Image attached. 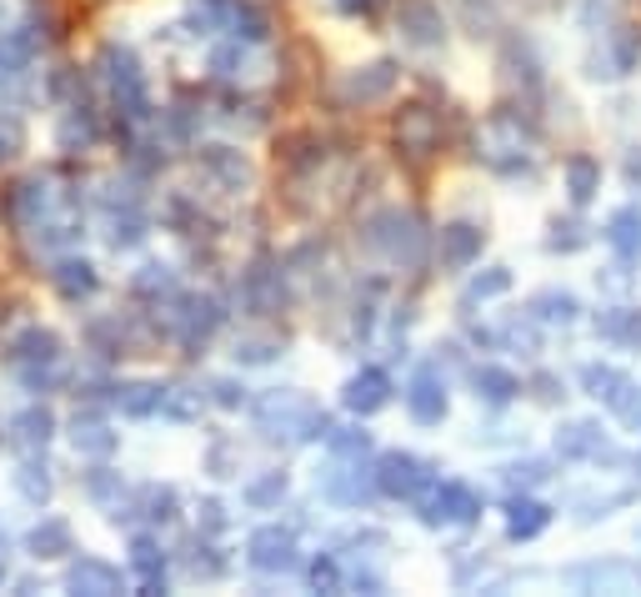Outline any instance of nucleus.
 Masks as SVG:
<instances>
[{
    "mask_svg": "<svg viewBox=\"0 0 641 597\" xmlns=\"http://www.w3.org/2000/svg\"><path fill=\"white\" fill-rule=\"evenodd\" d=\"M531 312H536L541 322H561V326H566V322H576L581 306H576V296H571V292H541V296H531Z\"/></svg>",
    "mask_w": 641,
    "mask_h": 597,
    "instance_id": "bb28decb",
    "label": "nucleus"
},
{
    "mask_svg": "<svg viewBox=\"0 0 641 597\" xmlns=\"http://www.w3.org/2000/svg\"><path fill=\"white\" fill-rule=\"evenodd\" d=\"M401 31H406L411 46H441V36H446V26H441V11L436 0H401Z\"/></svg>",
    "mask_w": 641,
    "mask_h": 597,
    "instance_id": "9b49d317",
    "label": "nucleus"
},
{
    "mask_svg": "<svg viewBox=\"0 0 641 597\" xmlns=\"http://www.w3.org/2000/svg\"><path fill=\"white\" fill-rule=\"evenodd\" d=\"M366 242L376 246L386 262H396V266H416L421 262V252H426V232H421V222L411 212H376L366 222Z\"/></svg>",
    "mask_w": 641,
    "mask_h": 597,
    "instance_id": "f03ea898",
    "label": "nucleus"
},
{
    "mask_svg": "<svg viewBox=\"0 0 641 597\" xmlns=\"http://www.w3.org/2000/svg\"><path fill=\"white\" fill-rule=\"evenodd\" d=\"M140 507H146L150 522H170V517H176V492H170V487H146Z\"/></svg>",
    "mask_w": 641,
    "mask_h": 597,
    "instance_id": "473e14b6",
    "label": "nucleus"
},
{
    "mask_svg": "<svg viewBox=\"0 0 641 597\" xmlns=\"http://www.w3.org/2000/svg\"><path fill=\"white\" fill-rule=\"evenodd\" d=\"M431 482H436L431 462H421V457H411V452H386L376 462V487L386 497H421Z\"/></svg>",
    "mask_w": 641,
    "mask_h": 597,
    "instance_id": "423d86ee",
    "label": "nucleus"
},
{
    "mask_svg": "<svg viewBox=\"0 0 641 597\" xmlns=\"http://www.w3.org/2000/svg\"><path fill=\"white\" fill-rule=\"evenodd\" d=\"M596 192H601V166L591 162V156H571L566 162V196L576 206H586Z\"/></svg>",
    "mask_w": 641,
    "mask_h": 597,
    "instance_id": "b1692460",
    "label": "nucleus"
},
{
    "mask_svg": "<svg viewBox=\"0 0 641 597\" xmlns=\"http://www.w3.org/2000/svg\"><path fill=\"white\" fill-rule=\"evenodd\" d=\"M256 427L266 437H296V442L331 437V417L320 407H310L300 392H266L256 402Z\"/></svg>",
    "mask_w": 641,
    "mask_h": 597,
    "instance_id": "f257e3e1",
    "label": "nucleus"
},
{
    "mask_svg": "<svg viewBox=\"0 0 641 597\" xmlns=\"http://www.w3.org/2000/svg\"><path fill=\"white\" fill-rule=\"evenodd\" d=\"M200 166H206L220 186H246V176H250L246 156H240L236 146H200Z\"/></svg>",
    "mask_w": 641,
    "mask_h": 597,
    "instance_id": "a211bd4d",
    "label": "nucleus"
},
{
    "mask_svg": "<svg viewBox=\"0 0 641 597\" xmlns=\"http://www.w3.org/2000/svg\"><path fill=\"white\" fill-rule=\"evenodd\" d=\"M280 492H286V477L270 472V477H260V482L246 487V502L250 507H270V502H280Z\"/></svg>",
    "mask_w": 641,
    "mask_h": 597,
    "instance_id": "e433bc0d",
    "label": "nucleus"
},
{
    "mask_svg": "<svg viewBox=\"0 0 641 597\" xmlns=\"http://www.w3.org/2000/svg\"><path fill=\"white\" fill-rule=\"evenodd\" d=\"M16 487L30 497V502H46V497H50V477H46V467H40L36 457H26V462H20V472H16Z\"/></svg>",
    "mask_w": 641,
    "mask_h": 597,
    "instance_id": "7c9ffc66",
    "label": "nucleus"
},
{
    "mask_svg": "<svg viewBox=\"0 0 641 597\" xmlns=\"http://www.w3.org/2000/svg\"><path fill=\"white\" fill-rule=\"evenodd\" d=\"M280 352V342L276 336H246V342H236V362H246V366H260V362H270V356Z\"/></svg>",
    "mask_w": 641,
    "mask_h": 597,
    "instance_id": "72a5a7b5",
    "label": "nucleus"
},
{
    "mask_svg": "<svg viewBox=\"0 0 641 597\" xmlns=\"http://www.w3.org/2000/svg\"><path fill=\"white\" fill-rule=\"evenodd\" d=\"M306 577H310V587H316V593H341V567H336V557H316V562L306 567Z\"/></svg>",
    "mask_w": 641,
    "mask_h": 597,
    "instance_id": "c9c22d12",
    "label": "nucleus"
},
{
    "mask_svg": "<svg viewBox=\"0 0 641 597\" xmlns=\"http://www.w3.org/2000/svg\"><path fill=\"white\" fill-rule=\"evenodd\" d=\"M541 477H546V462H526V467H506V482L511 487H531V482H541Z\"/></svg>",
    "mask_w": 641,
    "mask_h": 597,
    "instance_id": "4c0bfd02",
    "label": "nucleus"
},
{
    "mask_svg": "<svg viewBox=\"0 0 641 597\" xmlns=\"http://www.w3.org/2000/svg\"><path fill=\"white\" fill-rule=\"evenodd\" d=\"M210 66H216L220 76H230V71H236V66H240V51H236V46H220V51L210 56Z\"/></svg>",
    "mask_w": 641,
    "mask_h": 597,
    "instance_id": "ea45409f",
    "label": "nucleus"
},
{
    "mask_svg": "<svg viewBox=\"0 0 641 597\" xmlns=\"http://www.w3.org/2000/svg\"><path fill=\"white\" fill-rule=\"evenodd\" d=\"M406 412L416 417L421 427H436L441 417H446V382H441L431 366L411 376V386H406Z\"/></svg>",
    "mask_w": 641,
    "mask_h": 597,
    "instance_id": "1a4fd4ad",
    "label": "nucleus"
},
{
    "mask_svg": "<svg viewBox=\"0 0 641 597\" xmlns=\"http://www.w3.org/2000/svg\"><path fill=\"white\" fill-rule=\"evenodd\" d=\"M341 402H346L356 417L381 412V407L391 402V376L381 372V366H361V372L346 382V392H341Z\"/></svg>",
    "mask_w": 641,
    "mask_h": 597,
    "instance_id": "9d476101",
    "label": "nucleus"
},
{
    "mask_svg": "<svg viewBox=\"0 0 641 597\" xmlns=\"http://www.w3.org/2000/svg\"><path fill=\"white\" fill-rule=\"evenodd\" d=\"M556 452L561 457H596L601 452V427L591 422H571L556 432Z\"/></svg>",
    "mask_w": 641,
    "mask_h": 597,
    "instance_id": "393cba45",
    "label": "nucleus"
},
{
    "mask_svg": "<svg viewBox=\"0 0 641 597\" xmlns=\"http://www.w3.org/2000/svg\"><path fill=\"white\" fill-rule=\"evenodd\" d=\"M100 76H106L110 96H116V106L126 116H146V76H140L136 56L126 51V46H106V56H100Z\"/></svg>",
    "mask_w": 641,
    "mask_h": 597,
    "instance_id": "7ed1b4c3",
    "label": "nucleus"
},
{
    "mask_svg": "<svg viewBox=\"0 0 641 597\" xmlns=\"http://www.w3.org/2000/svg\"><path fill=\"white\" fill-rule=\"evenodd\" d=\"M511 286V272L506 266H491L486 276H476V282L466 286V302H491V296H501Z\"/></svg>",
    "mask_w": 641,
    "mask_h": 597,
    "instance_id": "2f4dec72",
    "label": "nucleus"
},
{
    "mask_svg": "<svg viewBox=\"0 0 641 597\" xmlns=\"http://www.w3.org/2000/svg\"><path fill=\"white\" fill-rule=\"evenodd\" d=\"M210 397H216V407H240L246 402V386H236V382L220 376V382H210Z\"/></svg>",
    "mask_w": 641,
    "mask_h": 597,
    "instance_id": "58836bf2",
    "label": "nucleus"
},
{
    "mask_svg": "<svg viewBox=\"0 0 641 597\" xmlns=\"http://www.w3.org/2000/svg\"><path fill=\"white\" fill-rule=\"evenodd\" d=\"M441 146V116L431 106H406L396 116V151L406 162H431Z\"/></svg>",
    "mask_w": 641,
    "mask_h": 597,
    "instance_id": "20e7f679",
    "label": "nucleus"
},
{
    "mask_svg": "<svg viewBox=\"0 0 641 597\" xmlns=\"http://www.w3.org/2000/svg\"><path fill=\"white\" fill-rule=\"evenodd\" d=\"M246 557L256 572H290L300 562L296 557V532L290 527H256L246 542Z\"/></svg>",
    "mask_w": 641,
    "mask_h": 597,
    "instance_id": "6e6552de",
    "label": "nucleus"
},
{
    "mask_svg": "<svg viewBox=\"0 0 641 597\" xmlns=\"http://www.w3.org/2000/svg\"><path fill=\"white\" fill-rule=\"evenodd\" d=\"M481 512V497L471 492V487L461 482H431L426 492H421V522L441 527V522H476Z\"/></svg>",
    "mask_w": 641,
    "mask_h": 597,
    "instance_id": "39448f33",
    "label": "nucleus"
},
{
    "mask_svg": "<svg viewBox=\"0 0 641 597\" xmlns=\"http://www.w3.org/2000/svg\"><path fill=\"white\" fill-rule=\"evenodd\" d=\"M130 292L150 296V302H160V296H176V272H170V266H140V276L130 282Z\"/></svg>",
    "mask_w": 641,
    "mask_h": 597,
    "instance_id": "cd10ccee",
    "label": "nucleus"
},
{
    "mask_svg": "<svg viewBox=\"0 0 641 597\" xmlns=\"http://www.w3.org/2000/svg\"><path fill=\"white\" fill-rule=\"evenodd\" d=\"M130 567H136L146 583H160V567H166V557H160V547L150 542V537H136V542H130Z\"/></svg>",
    "mask_w": 641,
    "mask_h": 597,
    "instance_id": "c756f323",
    "label": "nucleus"
},
{
    "mask_svg": "<svg viewBox=\"0 0 641 597\" xmlns=\"http://www.w3.org/2000/svg\"><path fill=\"white\" fill-rule=\"evenodd\" d=\"M391 86H396V66L376 61V66H366V71H356L346 81V101L371 106V101H381V96H391Z\"/></svg>",
    "mask_w": 641,
    "mask_h": 597,
    "instance_id": "2eb2a0df",
    "label": "nucleus"
},
{
    "mask_svg": "<svg viewBox=\"0 0 641 597\" xmlns=\"http://www.w3.org/2000/svg\"><path fill=\"white\" fill-rule=\"evenodd\" d=\"M200 527H206V532H220V527H226V512H220V502H200Z\"/></svg>",
    "mask_w": 641,
    "mask_h": 597,
    "instance_id": "a19ab883",
    "label": "nucleus"
},
{
    "mask_svg": "<svg viewBox=\"0 0 641 597\" xmlns=\"http://www.w3.org/2000/svg\"><path fill=\"white\" fill-rule=\"evenodd\" d=\"M50 282H56V292L66 296V302H86V296L96 292V266H90V262H76V256H66V262H56Z\"/></svg>",
    "mask_w": 641,
    "mask_h": 597,
    "instance_id": "6ab92c4d",
    "label": "nucleus"
},
{
    "mask_svg": "<svg viewBox=\"0 0 641 597\" xmlns=\"http://www.w3.org/2000/svg\"><path fill=\"white\" fill-rule=\"evenodd\" d=\"M536 397H541V402H556V376H536Z\"/></svg>",
    "mask_w": 641,
    "mask_h": 597,
    "instance_id": "79ce46f5",
    "label": "nucleus"
},
{
    "mask_svg": "<svg viewBox=\"0 0 641 597\" xmlns=\"http://www.w3.org/2000/svg\"><path fill=\"white\" fill-rule=\"evenodd\" d=\"M166 326L180 336L186 346H200L210 332L220 326V306L216 296H176V306L166 312Z\"/></svg>",
    "mask_w": 641,
    "mask_h": 597,
    "instance_id": "0eeeda50",
    "label": "nucleus"
},
{
    "mask_svg": "<svg viewBox=\"0 0 641 597\" xmlns=\"http://www.w3.org/2000/svg\"><path fill=\"white\" fill-rule=\"evenodd\" d=\"M20 146H26V126H20V116H0V166L16 162Z\"/></svg>",
    "mask_w": 641,
    "mask_h": 597,
    "instance_id": "f704fd0d",
    "label": "nucleus"
},
{
    "mask_svg": "<svg viewBox=\"0 0 641 597\" xmlns=\"http://www.w3.org/2000/svg\"><path fill=\"white\" fill-rule=\"evenodd\" d=\"M26 547H30L36 557H66L70 547H76V537H70V527L60 522V517H46V522H40L36 532L26 537Z\"/></svg>",
    "mask_w": 641,
    "mask_h": 597,
    "instance_id": "5701e85b",
    "label": "nucleus"
},
{
    "mask_svg": "<svg viewBox=\"0 0 641 597\" xmlns=\"http://www.w3.org/2000/svg\"><path fill=\"white\" fill-rule=\"evenodd\" d=\"M546 522H551V507L531 502V497H516V502L506 507V532L516 537V542H526V537H536Z\"/></svg>",
    "mask_w": 641,
    "mask_h": 597,
    "instance_id": "412c9836",
    "label": "nucleus"
},
{
    "mask_svg": "<svg viewBox=\"0 0 641 597\" xmlns=\"http://www.w3.org/2000/svg\"><path fill=\"white\" fill-rule=\"evenodd\" d=\"M240 292H246V306H250V312H276V306L286 302V286H280V272H270L266 262L250 266V272H246V286H240Z\"/></svg>",
    "mask_w": 641,
    "mask_h": 597,
    "instance_id": "4468645a",
    "label": "nucleus"
},
{
    "mask_svg": "<svg viewBox=\"0 0 641 597\" xmlns=\"http://www.w3.org/2000/svg\"><path fill=\"white\" fill-rule=\"evenodd\" d=\"M50 432H56V417H50V407H26V412L10 422V442L26 447V452H40V447L50 442Z\"/></svg>",
    "mask_w": 641,
    "mask_h": 597,
    "instance_id": "dca6fc26",
    "label": "nucleus"
},
{
    "mask_svg": "<svg viewBox=\"0 0 641 597\" xmlns=\"http://www.w3.org/2000/svg\"><path fill=\"white\" fill-rule=\"evenodd\" d=\"M70 442H76V452H86V457H110V452H116V432H110L90 407H86V412H76V432H70Z\"/></svg>",
    "mask_w": 641,
    "mask_h": 597,
    "instance_id": "f3484780",
    "label": "nucleus"
},
{
    "mask_svg": "<svg viewBox=\"0 0 641 597\" xmlns=\"http://www.w3.org/2000/svg\"><path fill=\"white\" fill-rule=\"evenodd\" d=\"M160 397H166V386H156V382H126V386H116L110 402L126 417H150V412H160Z\"/></svg>",
    "mask_w": 641,
    "mask_h": 597,
    "instance_id": "4be33fe9",
    "label": "nucleus"
},
{
    "mask_svg": "<svg viewBox=\"0 0 641 597\" xmlns=\"http://www.w3.org/2000/svg\"><path fill=\"white\" fill-rule=\"evenodd\" d=\"M136 242H146V216L136 206H126V216L110 212V246H136Z\"/></svg>",
    "mask_w": 641,
    "mask_h": 597,
    "instance_id": "c85d7f7f",
    "label": "nucleus"
},
{
    "mask_svg": "<svg viewBox=\"0 0 641 597\" xmlns=\"http://www.w3.org/2000/svg\"><path fill=\"white\" fill-rule=\"evenodd\" d=\"M607 236H611V246H617L627 262H631V256H641V212H637V206H627V212L611 216V232Z\"/></svg>",
    "mask_w": 641,
    "mask_h": 597,
    "instance_id": "a878e982",
    "label": "nucleus"
},
{
    "mask_svg": "<svg viewBox=\"0 0 641 597\" xmlns=\"http://www.w3.org/2000/svg\"><path fill=\"white\" fill-rule=\"evenodd\" d=\"M471 386H476V397L491 407H506L511 397L521 392V382L511 372H501V366H476V372H471Z\"/></svg>",
    "mask_w": 641,
    "mask_h": 597,
    "instance_id": "aec40b11",
    "label": "nucleus"
},
{
    "mask_svg": "<svg viewBox=\"0 0 641 597\" xmlns=\"http://www.w3.org/2000/svg\"><path fill=\"white\" fill-rule=\"evenodd\" d=\"M66 587L70 593H86V597H110L126 587V577H120L110 562H100V557H80V562L66 572Z\"/></svg>",
    "mask_w": 641,
    "mask_h": 597,
    "instance_id": "f8f14e48",
    "label": "nucleus"
},
{
    "mask_svg": "<svg viewBox=\"0 0 641 597\" xmlns=\"http://www.w3.org/2000/svg\"><path fill=\"white\" fill-rule=\"evenodd\" d=\"M481 242H486V236H481V226H471V222L441 226V262L461 272V266H471L481 256Z\"/></svg>",
    "mask_w": 641,
    "mask_h": 597,
    "instance_id": "ddd939ff",
    "label": "nucleus"
}]
</instances>
